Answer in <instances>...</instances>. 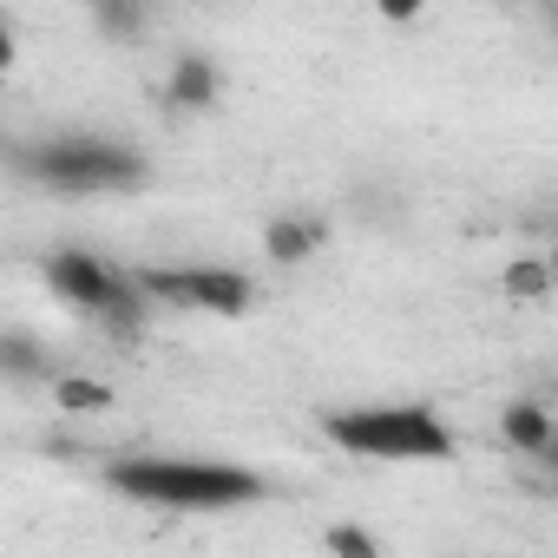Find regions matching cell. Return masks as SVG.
Masks as SVG:
<instances>
[{"mask_svg":"<svg viewBox=\"0 0 558 558\" xmlns=\"http://www.w3.org/2000/svg\"><path fill=\"white\" fill-rule=\"evenodd\" d=\"M106 486L145 506H178V512H217V506L263 499V473L236 460H184V453H112Z\"/></svg>","mask_w":558,"mask_h":558,"instance_id":"cell-1","label":"cell"},{"mask_svg":"<svg viewBox=\"0 0 558 558\" xmlns=\"http://www.w3.org/2000/svg\"><path fill=\"white\" fill-rule=\"evenodd\" d=\"M323 434L355 453V460H453L460 440L453 427L421 408V401H388V408H329Z\"/></svg>","mask_w":558,"mask_h":558,"instance_id":"cell-2","label":"cell"},{"mask_svg":"<svg viewBox=\"0 0 558 558\" xmlns=\"http://www.w3.org/2000/svg\"><path fill=\"white\" fill-rule=\"evenodd\" d=\"M21 171L40 178V184H53V191H138L151 178V165H145L138 145H125V138H86V132L47 138L40 151L21 158Z\"/></svg>","mask_w":558,"mask_h":558,"instance_id":"cell-3","label":"cell"},{"mask_svg":"<svg viewBox=\"0 0 558 558\" xmlns=\"http://www.w3.org/2000/svg\"><path fill=\"white\" fill-rule=\"evenodd\" d=\"M132 283L151 296V310H197V316H250L256 283L243 269L184 263V269H132Z\"/></svg>","mask_w":558,"mask_h":558,"instance_id":"cell-4","label":"cell"},{"mask_svg":"<svg viewBox=\"0 0 558 558\" xmlns=\"http://www.w3.org/2000/svg\"><path fill=\"white\" fill-rule=\"evenodd\" d=\"M165 106L171 112H217L223 106V66L210 53H178L165 73Z\"/></svg>","mask_w":558,"mask_h":558,"instance_id":"cell-5","label":"cell"},{"mask_svg":"<svg viewBox=\"0 0 558 558\" xmlns=\"http://www.w3.org/2000/svg\"><path fill=\"white\" fill-rule=\"evenodd\" d=\"M323 243H329V223H323V217H296V210H283V217H269V223H263V256H269V263H283V269L310 263Z\"/></svg>","mask_w":558,"mask_h":558,"instance_id":"cell-6","label":"cell"},{"mask_svg":"<svg viewBox=\"0 0 558 558\" xmlns=\"http://www.w3.org/2000/svg\"><path fill=\"white\" fill-rule=\"evenodd\" d=\"M499 440L519 453V460H538L551 440H558V414L545 401H506L499 408Z\"/></svg>","mask_w":558,"mask_h":558,"instance_id":"cell-7","label":"cell"},{"mask_svg":"<svg viewBox=\"0 0 558 558\" xmlns=\"http://www.w3.org/2000/svg\"><path fill=\"white\" fill-rule=\"evenodd\" d=\"M0 375H8L14 388L40 381V375H47V355H40V342H34V336H21V329H8V336H0Z\"/></svg>","mask_w":558,"mask_h":558,"instance_id":"cell-8","label":"cell"},{"mask_svg":"<svg viewBox=\"0 0 558 558\" xmlns=\"http://www.w3.org/2000/svg\"><path fill=\"white\" fill-rule=\"evenodd\" d=\"M53 408H66V414H106L112 408V388L106 381H86V375H53Z\"/></svg>","mask_w":558,"mask_h":558,"instance_id":"cell-9","label":"cell"},{"mask_svg":"<svg viewBox=\"0 0 558 558\" xmlns=\"http://www.w3.org/2000/svg\"><path fill=\"white\" fill-rule=\"evenodd\" d=\"M506 296L512 303H538V296H551V263L545 256H519V263H506Z\"/></svg>","mask_w":558,"mask_h":558,"instance_id":"cell-10","label":"cell"},{"mask_svg":"<svg viewBox=\"0 0 558 558\" xmlns=\"http://www.w3.org/2000/svg\"><path fill=\"white\" fill-rule=\"evenodd\" d=\"M323 545H329V558H381V538L368 525H355V519L323 525Z\"/></svg>","mask_w":558,"mask_h":558,"instance_id":"cell-11","label":"cell"},{"mask_svg":"<svg viewBox=\"0 0 558 558\" xmlns=\"http://www.w3.org/2000/svg\"><path fill=\"white\" fill-rule=\"evenodd\" d=\"M93 27H99L106 40H138V34H145V14L132 8V0H106V8H93Z\"/></svg>","mask_w":558,"mask_h":558,"instance_id":"cell-12","label":"cell"},{"mask_svg":"<svg viewBox=\"0 0 558 558\" xmlns=\"http://www.w3.org/2000/svg\"><path fill=\"white\" fill-rule=\"evenodd\" d=\"M414 14H421L414 0H388V8H381V21H395V27H401V21H414Z\"/></svg>","mask_w":558,"mask_h":558,"instance_id":"cell-13","label":"cell"},{"mask_svg":"<svg viewBox=\"0 0 558 558\" xmlns=\"http://www.w3.org/2000/svg\"><path fill=\"white\" fill-rule=\"evenodd\" d=\"M532 466H538V473H545V480H558V440H551V447H545V453H538V460H532Z\"/></svg>","mask_w":558,"mask_h":558,"instance_id":"cell-14","label":"cell"},{"mask_svg":"<svg viewBox=\"0 0 558 558\" xmlns=\"http://www.w3.org/2000/svg\"><path fill=\"white\" fill-rule=\"evenodd\" d=\"M545 263H551V290H558V243H551V250H545Z\"/></svg>","mask_w":558,"mask_h":558,"instance_id":"cell-15","label":"cell"},{"mask_svg":"<svg viewBox=\"0 0 558 558\" xmlns=\"http://www.w3.org/2000/svg\"><path fill=\"white\" fill-rule=\"evenodd\" d=\"M545 27H551V34H558V8H545Z\"/></svg>","mask_w":558,"mask_h":558,"instance_id":"cell-16","label":"cell"}]
</instances>
